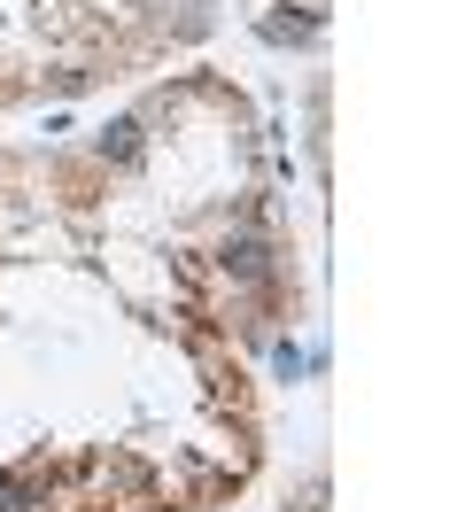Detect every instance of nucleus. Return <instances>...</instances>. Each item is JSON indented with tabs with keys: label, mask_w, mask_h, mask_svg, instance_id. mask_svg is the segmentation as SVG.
Returning a JSON list of instances; mask_svg holds the SVG:
<instances>
[]
</instances>
